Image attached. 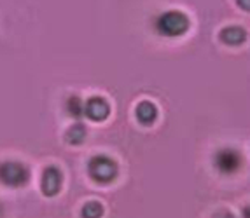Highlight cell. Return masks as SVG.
Here are the masks:
<instances>
[{
	"label": "cell",
	"mask_w": 250,
	"mask_h": 218,
	"mask_svg": "<svg viewBox=\"0 0 250 218\" xmlns=\"http://www.w3.org/2000/svg\"><path fill=\"white\" fill-rule=\"evenodd\" d=\"M83 218H102L104 217V206L98 201H88L81 210Z\"/></svg>",
	"instance_id": "8fae6325"
},
{
	"label": "cell",
	"mask_w": 250,
	"mask_h": 218,
	"mask_svg": "<svg viewBox=\"0 0 250 218\" xmlns=\"http://www.w3.org/2000/svg\"><path fill=\"white\" fill-rule=\"evenodd\" d=\"M191 28V19L186 13L179 9L165 11L154 19L156 34L165 38H179L186 35Z\"/></svg>",
	"instance_id": "6da1fadb"
},
{
	"label": "cell",
	"mask_w": 250,
	"mask_h": 218,
	"mask_svg": "<svg viewBox=\"0 0 250 218\" xmlns=\"http://www.w3.org/2000/svg\"><path fill=\"white\" fill-rule=\"evenodd\" d=\"M30 176H32V173L23 163H18V161L0 163V182L5 187H11V189L25 187L30 182Z\"/></svg>",
	"instance_id": "3957f363"
},
{
	"label": "cell",
	"mask_w": 250,
	"mask_h": 218,
	"mask_svg": "<svg viewBox=\"0 0 250 218\" xmlns=\"http://www.w3.org/2000/svg\"><path fill=\"white\" fill-rule=\"evenodd\" d=\"M63 185V173L56 166H47L41 176V189L44 192V196L54 197L56 194L62 190Z\"/></svg>",
	"instance_id": "8992f818"
},
{
	"label": "cell",
	"mask_w": 250,
	"mask_h": 218,
	"mask_svg": "<svg viewBox=\"0 0 250 218\" xmlns=\"http://www.w3.org/2000/svg\"><path fill=\"white\" fill-rule=\"evenodd\" d=\"M236 4L243 9V11H249L250 13V0H236Z\"/></svg>",
	"instance_id": "4fadbf2b"
},
{
	"label": "cell",
	"mask_w": 250,
	"mask_h": 218,
	"mask_svg": "<svg viewBox=\"0 0 250 218\" xmlns=\"http://www.w3.org/2000/svg\"><path fill=\"white\" fill-rule=\"evenodd\" d=\"M135 117L144 126H150L158 119V107L149 100L140 101L137 105V109H135Z\"/></svg>",
	"instance_id": "ba28073f"
},
{
	"label": "cell",
	"mask_w": 250,
	"mask_h": 218,
	"mask_svg": "<svg viewBox=\"0 0 250 218\" xmlns=\"http://www.w3.org/2000/svg\"><path fill=\"white\" fill-rule=\"evenodd\" d=\"M219 38H221V42L226 44V46H242L243 42L247 40V32L245 28L242 26H226V28L221 30V34H219Z\"/></svg>",
	"instance_id": "52a82bcc"
},
{
	"label": "cell",
	"mask_w": 250,
	"mask_h": 218,
	"mask_svg": "<svg viewBox=\"0 0 250 218\" xmlns=\"http://www.w3.org/2000/svg\"><path fill=\"white\" fill-rule=\"evenodd\" d=\"M210 218H234V215L231 213L229 210H221V211H217V213H213Z\"/></svg>",
	"instance_id": "7c38bea8"
},
{
	"label": "cell",
	"mask_w": 250,
	"mask_h": 218,
	"mask_svg": "<svg viewBox=\"0 0 250 218\" xmlns=\"http://www.w3.org/2000/svg\"><path fill=\"white\" fill-rule=\"evenodd\" d=\"M84 115L93 122H104L110 115V103L104 96H91L84 101Z\"/></svg>",
	"instance_id": "5b68a950"
},
{
	"label": "cell",
	"mask_w": 250,
	"mask_h": 218,
	"mask_svg": "<svg viewBox=\"0 0 250 218\" xmlns=\"http://www.w3.org/2000/svg\"><path fill=\"white\" fill-rule=\"evenodd\" d=\"M213 168L224 176H233L243 168V155L233 147L219 148L213 155Z\"/></svg>",
	"instance_id": "277c9868"
},
{
	"label": "cell",
	"mask_w": 250,
	"mask_h": 218,
	"mask_svg": "<svg viewBox=\"0 0 250 218\" xmlns=\"http://www.w3.org/2000/svg\"><path fill=\"white\" fill-rule=\"evenodd\" d=\"M242 215H243V218H250V204H249V206H245V208H243Z\"/></svg>",
	"instance_id": "5bb4252c"
},
{
	"label": "cell",
	"mask_w": 250,
	"mask_h": 218,
	"mask_svg": "<svg viewBox=\"0 0 250 218\" xmlns=\"http://www.w3.org/2000/svg\"><path fill=\"white\" fill-rule=\"evenodd\" d=\"M119 166L117 163L105 154L93 155L88 163V175L96 183H110L117 178Z\"/></svg>",
	"instance_id": "7a4b0ae2"
},
{
	"label": "cell",
	"mask_w": 250,
	"mask_h": 218,
	"mask_svg": "<svg viewBox=\"0 0 250 218\" xmlns=\"http://www.w3.org/2000/svg\"><path fill=\"white\" fill-rule=\"evenodd\" d=\"M86 136H88V129H86V126H84L83 122L72 124L67 129V133H65V140H67V143H70V145H81V143L86 140Z\"/></svg>",
	"instance_id": "30bf717a"
},
{
	"label": "cell",
	"mask_w": 250,
	"mask_h": 218,
	"mask_svg": "<svg viewBox=\"0 0 250 218\" xmlns=\"http://www.w3.org/2000/svg\"><path fill=\"white\" fill-rule=\"evenodd\" d=\"M65 110H67L68 117L75 119V121H81L83 117H86V115H84V100L77 96V94H72V96L67 98V101H65Z\"/></svg>",
	"instance_id": "9c48e42d"
},
{
	"label": "cell",
	"mask_w": 250,
	"mask_h": 218,
	"mask_svg": "<svg viewBox=\"0 0 250 218\" xmlns=\"http://www.w3.org/2000/svg\"><path fill=\"white\" fill-rule=\"evenodd\" d=\"M2 215H4V206L0 204V218H2Z\"/></svg>",
	"instance_id": "9a60e30c"
}]
</instances>
